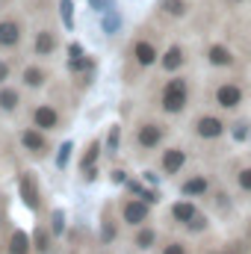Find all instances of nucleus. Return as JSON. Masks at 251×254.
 <instances>
[{
  "label": "nucleus",
  "instance_id": "dca6fc26",
  "mask_svg": "<svg viewBox=\"0 0 251 254\" xmlns=\"http://www.w3.org/2000/svg\"><path fill=\"white\" fill-rule=\"evenodd\" d=\"M181 65H184V51L175 45V48L166 51V57H163V68H166V71H175V68H181Z\"/></svg>",
  "mask_w": 251,
  "mask_h": 254
},
{
  "label": "nucleus",
  "instance_id": "1a4fd4ad",
  "mask_svg": "<svg viewBox=\"0 0 251 254\" xmlns=\"http://www.w3.org/2000/svg\"><path fill=\"white\" fill-rule=\"evenodd\" d=\"M187 163V154L181 151V148H169L166 154H163V172L166 175H175V172H181V166Z\"/></svg>",
  "mask_w": 251,
  "mask_h": 254
},
{
  "label": "nucleus",
  "instance_id": "c9c22d12",
  "mask_svg": "<svg viewBox=\"0 0 251 254\" xmlns=\"http://www.w3.org/2000/svg\"><path fill=\"white\" fill-rule=\"evenodd\" d=\"M113 237H116V228H113V225H110V222H107V225H104V240H107V243H110V240H113Z\"/></svg>",
  "mask_w": 251,
  "mask_h": 254
},
{
  "label": "nucleus",
  "instance_id": "6e6552de",
  "mask_svg": "<svg viewBox=\"0 0 251 254\" xmlns=\"http://www.w3.org/2000/svg\"><path fill=\"white\" fill-rule=\"evenodd\" d=\"M21 195H24V204L30 207V210H39V204H42V198H39V192H36V184H33V178L30 175H21Z\"/></svg>",
  "mask_w": 251,
  "mask_h": 254
},
{
  "label": "nucleus",
  "instance_id": "72a5a7b5",
  "mask_svg": "<svg viewBox=\"0 0 251 254\" xmlns=\"http://www.w3.org/2000/svg\"><path fill=\"white\" fill-rule=\"evenodd\" d=\"M98 12H107V9H113V0H89Z\"/></svg>",
  "mask_w": 251,
  "mask_h": 254
},
{
  "label": "nucleus",
  "instance_id": "ddd939ff",
  "mask_svg": "<svg viewBox=\"0 0 251 254\" xmlns=\"http://www.w3.org/2000/svg\"><path fill=\"white\" fill-rule=\"evenodd\" d=\"M207 60L213 65H234V54H231L225 45H213V48L207 51Z\"/></svg>",
  "mask_w": 251,
  "mask_h": 254
},
{
  "label": "nucleus",
  "instance_id": "58836bf2",
  "mask_svg": "<svg viewBox=\"0 0 251 254\" xmlns=\"http://www.w3.org/2000/svg\"><path fill=\"white\" fill-rule=\"evenodd\" d=\"M113 181H116V184H125V181H127L125 172H113Z\"/></svg>",
  "mask_w": 251,
  "mask_h": 254
},
{
  "label": "nucleus",
  "instance_id": "f3484780",
  "mask_svg": "<svg viewBox=\"0 0 251 254\" xmlns=\"http://www.w3.org/2000/svg\"><path fill=\"white\" fill-rule=\"evenodd\" d=\"M18 104H21V95H18L15 89H3V92H0V110L12 113V110H18Z\"/></svg>",
  "mask_w": 251,
  "mask_h": 254
},
{
  "label": "nucleus",
  "instance_id": "39448f33",
  "mask_svg": "<svg viewBox=\"0 0 251 254\" xmlns=\"http://www.w3.org/2000/svg\"><path fill=\"white\" fill-rule=\"evenodd\" d=\"M122 213H125L127 225H142L148 222V201H127Z\"/></svg>",
  "mask_w": 251,
  "mask_h": 254
},
{
  "label": "nucleus",
  "instance_id": "c756f323",
  "mask_svg": "<svg viewBox=\"0 0 251 254\" xmlns=\"http://www.w3.org/2000/svg\"><path fill=\"white\" fill-rule=\"evenodd\" d=\"M86 65H89V60H86V57H71V63H68V68H71V71H83Z\"/></svg>",
  "mask_w": 251,
  "mask_h": 254
},
{
  "label": "nucleus",
  "instance_id": "4be33fe9",
  "mask_svg": "<svg viewBox=\"0 0 251 254\" xmlns=\"http://www.w3.org/2000/svg\"><path fill=\"white\" fill-rule=\"evenodd\" d=\"M98 151H101V145H98V142H92V145H89V151L83 154V163H80V166H83V172H89V169L95 166V160H98Z\"/></svg>",
  "mask_w": 251,
  "mask_h": 254
},
{
  "label": "nucleus",
  "instance_id": "a211bd4d",
  "mask_svg": "<svg viewBox=\"0 0 251 254\" xmlns=\"http://www.w3.org/2000/svg\"><path fill=\"white\" fill-rule=\"evenodd\" d=\"M160 9L169 12V15H175V18H184L189 6H187V0H160Z\"/></svg>",
  "mask_w": 251,
  "mask_h": 254
},
{
  "label": "nucleus",
  "instance_id": "473e14b6",
  "mask_svg": "<svg viewBox=\"0 0 251 254\" xmlns=\"http://www.w3.org/2000/svg\"><path fill=\"white\" fill-rule=\"evenodd\" d=\"M249 136V125H234V139L240 142V139H246Z\"/></svg>",
  "mask_w": 251,
  "mask_h": 254
},
{
  "label": "nucleus",
  "instance_id": "6ab92c4d",
  "mask_svg": "<svg viewBox=\"0 0 251 254\" xmlns=\"http://www.w3.org/2000/svg\"><path fill=\"white\" fill-rule=\"evenodd\" d=\"M101 27H104V33H119V27H122V18H119V12H113V9H107L104 12V18H101Z\"/></svg>",
  "mask_w": 251,
  "mask_h": 254
},
{
  "label": "nucleus",
  "instance_id": "2eb2a0df",
  "mask_svg": "<svg viewBox=\"0 0 251 254\" xmlns=\"http://www.w3.org/2000/svg\"><path fill=\"white\" fill-rule=\"evenodd\" d=\"M9 252L12 254H30V240H27L24 231H15V234H12V240H9Z\"/></svg>",
  "mask_w": 251,
  "mask_h": 254
},
{
  "label": "nucleus",
  "instance_id": "9d476101",
  "mask_svg": "<svg viewBox=\"0 0 251 254\" xmlns=\"http://www.w3.org/2000/svg\"><path fill=\"white\" fill-rule=\"evenodd\" d=\"M21 145H24L27 151H33V154H42V151L48 148V142H45V136H42L39 130H24V133H21Z\"/></svg>",
  "mask_w": 251,
  "mask_h": 254
},
{
  "label": "nucleus",
  "instance_id": "bb28decb",
  "mask_svg": "<svg viewBox=\"0 0 251 254\" xmlns=\"http://www.w3.org/2000/svg\"><path fill=\"white\" fill-rule=\"evenodd\" d=\"M71 148H74L71 142H65L63 148H60V154H57V169H65V166H68V157H71Z\"/></svg>",
  "mask_w": 251,
  "mask_h": 254
},
{
  "label": "nucleus",
  "instance_id": "4468645a",
  "mask_svg": "<svg viewBox=\"0 0 251 254\" xmlns=\"http://www.w3.org/2000/svg\"><path fill=\"white\" fill-rule=\"evenodd\" d=\"M172 216H175L178 222H184V225H189V222H192V219L198 216V210H195V207H192L189 201H178V204L172 207Z\"/></svg>",
  "mask_w": 251,
  "mask_h": 254
},
{
  "label": "nucleus",
  "instance_id": "a878e982",
  "mask_svg": "<svg viewBox=\"0 0 251 254\" xmlns=\"http://www.w3.org/2000/svg\"><path fill=\"white\" fill-rule=\"evenodd\" d=\"M127 190H130V192H136V195H142V198H145L148 204H154V201H160V198H157V192H148V190H142V187H139V184H133V181L127 184Z\"/></svg>",
  "mask_w": 251,
  "mask_h": 254
},
{
  "label": "nucleus",
  "instance_id": "5701e85b",
  "mask_svg": "<svg viewBox=\"0 0 251 254\" xmlns=\"http://www.w3.org/2000/svg\"><path fill=\"white\" fill-rule=\"evenodd\" d=\"M60 12H63L65 27L71 30V27H74V3H71V0H60Z\"/></svg>",
  "mask_w": 251,
  "mask_h": 254
},
{
  "label": "nucleus",
  "instance_id": "f704fd0d",
  "mask_svg": "<svg viewBox=\"0 0 251 254\" xmlns=\"http://www.w3.org/2000/svg\"><path fill=\"white\" fill-rule=\"evenodd\" d=\"M189 228H192V231H204V228H207V222H204L201 216H195V219L189 222Z\"/></svg>",
  "mask_w": 251,
  "mask_h": 254
},
{
  "label": "nucleus",
  "instance_id": "f03ea898",
  "mask_svg": "<svg viewBox=\"0 0 251 254\" xmlns=\"http://www.w3.org/2000/svg\"><path fill=\"white\" fill-rule=\"evenodd\" d=\"M216 104L225 107V110L240 107V104H243V89H240L237 83H222V86L216 89Z\"/></svg>",
  "mask_w": 251,
  "mask_h": 254
},
{
  "label": "nucleus",
  "instance_id": "a19ab883",
  "mask_svg": "<svg viewBox=\"0 0 251 254\" xmlns=\"http://www.w3.org/2000/svg\"><path fill=\"white\" fill-rule=\"evenodd\" d=\"M228 3H243V0H228Z\"/></svg>",
  "mask_w": 251,
  "mask_h": 254
},
{
  "label": "nucleus",
  "instance_id": "0eeeda50",
  "mask_svg": "<svg viewBox=\"0 0 251 254\" xmlns=\"http://www.w3.org/2000/svg\"><path fill=\"white\" fill-rule=\"evenodd\" d=\"M33 122L39 130H54V127L60 125V113L54 110V107H39L36 113H33Z\"/></svg>",
  "mask_w": 251,
  "mask_h": 254
},
{
  "label": "nucleus",
  "instance_id": "e433bc0d",
  "mask_svg": "<svg viewBox=\"0 0 251 254\" xmlns=\"http://www.w3.org/2000/svg\"><path fill=\"white\" fill-rule=\"evenodd\" d=\"M3 80H9V65L6 63H0V83H3Z\"/></svg>",
  "mask_w": 251,
  "mask_h": 254
},
{
  "label": "nucleus",
  "instance_id": "4c0bfd02",
  "mask_svg": "<svg viewBox=\"0 0 251 254\" xmlns=\"http://www.w3.org/2000/svg\"><path fill=\"white\" fill-rule=\"evenodd\" d=\"M68 54H71V57H83V48H80V45H71Z\"/></svg>",
  "mask_w": 251,
  "mask_h": 254
},
{
  "label": "nucleus",
  "instance_id": "393cba45",
  "mask_svg": "<svg viewBox=\"0 0 251 254\" xmlns=\"http://www.w3.org/2000/svg\"><path fill=\"white\" fill-rule=\"evenodd\" d=\"M157 240V234L151 231V228H145V231H139V237H136V246L139 249H151V243Z\"/></svg>",
  "mask_w": 251,
  "mask_h": 254
},
{
  "label": "nucleus",
  "instance_id": "aec40b11",
  "mask_svg": "<svg viewBox=\"0 0 251 254\" xmlns=\"http://www.w3.org/2000/svg\"><path fill=\"white\" fill-rule=\"evenodd\" d=\"M24 83H27V86H33V89H36V86H42V83H45V71H42V68H36V65H30V68L24 71Z\"/></svg>",
  "mask_w": 251,
  "mask_h": 254
},
{
  "label": "nucleus",
  "instance_id": "2f4dec72",
  "mask_svg": "<svg viewBox=\"0 0 251 254\" xmlns=\"http://www.w3.org/2000/svg\"><path fill=\"white\" fill-rule=\"evenodd\" d=\"M163 254H187V249H184L181 243H169V246L163 249Z\"/></svg>",
  "mask_w": 251,
  "mask_h": 254
},
{
  "label": "nucleus",
  "instance_id": "c85d7f7f",
  "mask_svg": "<svg viewBox=\"0 0 251 254\" xmlns=\"http://www.w3.org/2000/svg\"><path fill=\"white\" fill-rule=\"evenodd\" d=\"M51 219H54V234H63V231H65V213H63V210H54V216H51Z\"/></svg>",
  "mask_w": 251,
  "mask_h": 254
},
{
  "label": "nucleus",
  "instance_id": "b1692460",
  "mask_svg": "<svg viewBox=\"0 0 251 254\" xmlns=\"http://www.w3.org/2000/svg\"><path fill=\"white\" fill-rule=\"evenodd\" d=\"M33 243H36V252L39 254H45L51 246H48V231L45 228H36V237H33Z\"/></svg>",
  "mask_w": 251,
  "mask_h": 254
},
{
  "label": "nucleus",
  "instance_id": "ea45409f",
  "mask_svg": "<svg viewBox=\"0 0 251 254\" xmlns=\"http://www.w3.org/2000/svg\"><path fill=\"white\" fill-rule=\"evenodd\" d=\"M225 254H246V249L240 246V249H231V252H225Z\"/></svg>",
  "mask_w": 251,
  "mask_h": 254
},
{
  "label": "nucleus",
  "instance_id": "20e7f679",
  "mask_svg": "<svg viewBox=\"0 0 251 254\" xmlns=\"http://www.w3.org/2000/svg\"><path fill=\"white\" fill-rule=\"evenodd\" d=\"M136 142H139L142 148H157V145L163 142V127L154 125V122L142 125L139 127V133H136Z\"/></svg>",
  "mask_w": 251,
  "mask_h": 254
},
{
  "label": "nucleus",
  "instance_id": "cd10ccee",
  "mask_svg": "<svg viewBox=\"0 0 251 254\" xmlns=\"http://www.w3.org/2000/svg\"><path fill=\"white\" fill-rule=\"evenodd\" d=\"M237 184H240V190L251 192V169H243V172L237 175Z\"/></svg>",
  "mask_w": 251,
  "mask_h": 254
},
{
  "label": "nucleus",
  "instance_id": "f257e3e1",
  "mask_svg": "<svg viewBox=\"0 0 251 254\" xmlns=\"http://www.w3.org/2000/svg\"><path fill=\"white\" fill-rule=\"evenodd\" d=\"M187 98H189L187 80H184V77H175V80H169L166 89H163V110H166V113H181V110L187 107Z\"/></svg>",
  "mask_w": 251,
  "mask_h": 254
},
{
  "label": "nucleus",
  "instance_id": "7c9ffc66",
  "mask_svg": "<svg viewBox=\"0 0 251 254\" xmlns=\"http://www.w3.org/2000/svg\"><path fill=\"white\" fill-rule=\"evenodd\" d=\"M107 145H110V151H116V148H119V127H113V130H110Z\"/></svg>",
  "mask_w": 251,
  "mask_h": 254
},
{
  "label": "nucleus",
  "instance_id": "423d86ee",
  "mask_svg": "<svg viewBox=\"0 0 251 254\" xmlns=\"http://www.w3.org/2000/svg\"><path fill=\"white\" fill-rule=\"evenodd\" d=\"M21 42V24L18 21H0V48H15Z\"/></svg>",
  "mask_w": 251,
  "mask_h": 254
},
{
  "label": "nucleus",
  "instance_id": "7ed1b4c3",
  "mask_svg": "<svg viewBox=\"0 0 251 254\" xmlns=\"http://www.w3.org/2000/svg\"><path fill=\"white\" fill-rule=\"evenodd\" d=\"M222 119H216V116H201L198 122H195V133L201 136V139H216V136H222Z\"/></svg>",
  "mask_w": 251,
  "mask_h": 254
},
{
  "label": "nucleus",
  "instance_id": "f8f14e48",
  "mask_svg": "<svg viewBox=\"0 0 251 254\" xmlns=\"http://www.w3.org/2000/svg\"><path fill=\"white\" fill-rule=\"evenodd\" d=\"M54 51H57V39H54V33H51V30L36 33V54H39V57H51Z\"/></svg>",
  "mask_w": 251,
  "mask_h": 254
},
{
  "label": "nucleus",
  "instance_id": "412c9836",
  "mask_svg": "<svg viewBox=\"0 0 251 254\" xmlns=\"http://www.w3.org/2000/svg\"><path fill=\"white\" fill-rule=\"evenodd\" d=\"M207 178H192V181H187L184 184V195H201V192H207Z\"/></svg>",
  "mask_w": 251,
  "mask_h": 254
},
{
  "label": "nucleus",
  "instance_id": "9b49d317",
  "mask_svg": "<svg viewBox=\"0 0 251 254\" xmlns=\"http://www.w3.org/2000/svg\"><path fill=\"white\" fill-rule=\"evenodd\" d=\"M133 57H136V63L139 65H154L157 63V48H154L151 42H136Z\"/></svg>",
  "mask_w": 251,
  "mask_h": 254
}]
</instances>
